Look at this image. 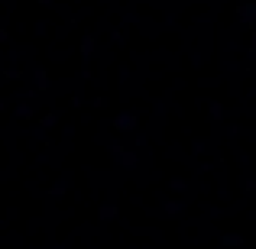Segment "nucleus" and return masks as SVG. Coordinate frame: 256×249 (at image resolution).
I'll list each match as a JSON object with an SVG mask.
<instances>
[]
</instances>
